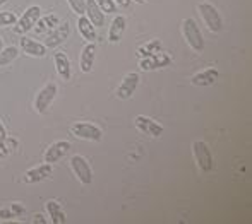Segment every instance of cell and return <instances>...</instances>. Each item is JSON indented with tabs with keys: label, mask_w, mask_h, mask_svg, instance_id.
<instances>
[{
	"label": "cell",
	"mask_w": 252,
	"mask_h": 224,
	"mask_svg": "<svg viewBox=\"0 0 252 224\" xmlns=\"http://www.w3.org/2000/svg\"><path fill=\"white\" fill-rule=\"evenodd\" d=\"M182 31H184V38H186L187 45L194 50V52H202L204 50V38H202V33L197 26V23L194 19H186L182 23Z\"/></svg>",
	"instance_id": "1"
},
{
	"label": "cell",
	"mask_w": 252,
	"mask_h": 224,
	"mask_svg": "<svg viewBox=\"0 0 252 224\" xmlns=\"http://www.w3.org/2000/svg\"><path fill=\"white\" fill-rule=\"evenodd\" d=\"M197 10H199L202 21H204V24L208 26V29L211 31V33H220V31L223 29V19H221V16H220L218 9H216L213 3L202 2L199 3Z\"/></svg>",
	"instance_id": "2"
},
{
	"label": "cell",
	"mask_w": 252,
	"mask_h": 224,
	"mask_svg": "<svg viewBox=\"0 0 252 224\" xmlns=\"http://www.w3.org/2000/svg\"><path fill=\"white\" fill-rule=\"evenodd\" d=\"M192 152H194V159H196L197 166H199L201 171L204 173H211L215 169V159H213L211 149L208 147V144L202 140H196L192 144Z\"/></svg>",
	"instance_id": "3"
},
{
	"label": "cell",
	"mask_w": 252,
	"mask_h": 224,
	"mask_svg": "<svg viewBox=\"0 0 252 224\" xmlns=\"http://www.w3.org/2000/svg\"><path fill=\"white\" fill-rule=\"evenodd\" d=\"M70 132H72L74 137L90 142H100L103 139V130L90 122H77L76 125L70 127Z\"/></svg>",
	"instance_id": "4"
},
{
	"label": "cell",
	"mask_w": 252,
	"mask_h": 224,
	"mask_svg": "<svg viewBox=\"0 0 252 224\" xmlns=\"http://www.w3.org/2000/svg\"><path fill=\"white\" fill-rule=\"evenodd\" d=\"M41 16V9L38 5H31L28 7L26 10L23 12V16L19 17V19L16 21V24H14V29H16V33L19 34H26L30 33V31H33L34 24H36V21L40 19Z\"/></svg>",
	"instance_id": "5"
},
{
	"label": "cell",
	"mask_w": 252,
	"mask_h": 224,
	"mask_svg": "<svg viewBox=\"0 0 252 224\" xmlns=\"http://www.w3.org/2000/svg\"><path fill=\"white\" fill-rule=\"evenodd\" d=\"M59 92V86L55 83H48L38 91L36 98H34V110L38 113H45L55 101V96Z\"/></svg>",
	"instance_id": "6"
},
{
	"label": "cell",
	"mask_w": 252,
	"mask_h": 224,
	"mask_svg": "<svg viewBox=\"0 0 252 224\" xmlns=\"http://www.w3.org/2000/svg\"><path fill=\"white\" fill-rule=\"evenodd\" d=\"M70 168H72V173L76 175V178L81 181L83 185H91L93 181V171H91V166L88 163L86 158L76 154L70 158Z\"/></svg>",
	"instance_id": "7"
},
{
	"label": "cell",
	"mask_w": 252,
	"mask_h": 224,
	"mask_svg": "<svg viewBox=\"0 0 252 224\" xmlns=\"http://www.w3.org/2000/svg\"><path fill=\"white\" fill-rule=\"evenodd\" d=\"M139 74L137 72H129L126 77L122 79V83H120L119 89H117V98L119 99H130L132 98V94L136 92L137 86H139Z\"/></svg>",
	"instance_id": "8"
},
{
	"label": "cell",
	"mask_w": 252,
	"mask_h": 224,
	"mask_svg": "<svg viewBox=\"0 0 252 224\" xmlns=\"http://www.w3.org/2000/svg\"><path fill=\"white\" fill-rule=\"evenodd\" d=\"M53 173V168L50 163H43V165L36 166V168H31L28 169L26 173L23 175V181L28 185H33V183H40V181L50 178Z\"/></svg>",
	"instance_id": "9"
},
{
	"label": "cell",
	"mask_w": 252,
	"mask_h": 224,
	"mask_svg": "<svg viewBox=\"0 0 252 224\" xmlns=\"http://www.w3.org/2000/svg\"><path fill=\"white\" fill-rule=\"evenodd\" d=\"M172 63V56L166 55V53H155L151 56H146V58H141L139 62V69L144 70V72H150V70H156L161 69V67H166Z\"/></svg>",
	"instance_id": "10"
},
{
	"label": "cell",
	"mask_w": 252,
	"mask_h": 224,
	"mask_svg": "<svg viewBox=\"0 0 252 224\" xmlns=\"http://www.w3.org/2000/svg\"><path fill=\"white\" fill-rule=\"evenodd\" d=\"M70 34V24L69 23H63V24H59L55 29H52L47 36V41H45V46L47 48H57L59 45H62L63 41L69 38Z\"/></svg>",
	"instance_id": "11"
},
{
	"label": "cell",
	"mask_w": 252,
	"mask_h": 224,
	"mask_svg": "<svg viewBox=\"0 0 252 224\" xmlns=\"http://www.w3.org/2000/svg\"><path fill=\"white\" fill-rule=\"evenodd\" d=\"M69 151H70V142L57 140V142H53L47 151H45L43 159H45V163H50V165H53V163L60 161V159H62Z\"/></svg>",
	"instance_id": "12"
},
{
	"label": "cell",
	"mask_w": 252,
	"mask_h": 224,
	"mask_svg": "<svg viewBox=\"0 0 252 224\" xmlns=\"http://www.w3.org/2000/svg\"><path fill=\"white\" fill-rule=\"evenodd\" d=\"M136 127L139 132L143 134H148L151 135V137H159V135L163 134V125L161 123H158L156 120L150 118V116H144V115H139L136 116Z\"/></svg>",
	"instance_id": "13"
},
{
	"label": "cell",
	"mask_w": 252,
	"mask_h": 224,
	"mask_svg": "<svg viewBox=\"0 0 252 224\" xmlns=\"http://www.w3.org/2000/svg\"><path fill=\"white\" fill-rule=\"evenodd\" d=\"M19 45H21V48H23V52L26 53V55L34 56V58H43V56L47 55V50H48L43 43L33 40V38L24 36V34L21 36Z\"/></svg>",
	"instance_id": "14"
},
{
	"label": "cell",
	"mask_w": 252,
	"mask_h": 224,
	"mask_svg": "<svg viewBox=\"0 0 252 224\" xmlns=\"http://www.w3.org/2000/svg\"><path fill=\"white\" fill-rule=\"evenodd\" d=\"M218 76H220L218 70H216L215 67H211V69H204V70H201V72H197L196 76L190 79V83L196 87H208V86H213V84L218 81Z\"/></svg>",
	"instance_id": "15"
},
{
	"label": "cell",
	"mask_w": 252,
	"mask_h": 224,
	"mask_svg": "<svg viewBox=\"0 0 252 224\" xmlns=\"http://www.w3.org/2000/svg\"><path fill=\"white\" fill-rule=\"evenodd\" d=\"M53 62H55V69H57V74L60 76V79L70 81V77H72V67H70L69 56L63 52H57L55 55H53Z\"/></svg>",
	"instance_id": "16"
},
{
	"label": "cell",
	"mask_w": 252,
	"mask_h": 224,
	"mask_svg": "<svg viewBox=\"0 0 252 224\" xmlns=\"http://www.w3.org/2000/svg\"><path fill=\"white\" fill-rule=\"evenodd\" d=\"M94 58H96V46H94V43H88L83 48V52H81L79 58V67L84 74H90L93 70Z\"/></svg>",
	"instance_id": "17"
},
{
	"label": "cell",
	"mask_w": 252,
	"mask_h": 224,
	"mask_svg": "<svg viewBox=\"0 0 252 224\" xmlns=\"http://www.w3.org/2000/svg\"><path fill=\"white\" fill-rule=\"evenodd\" d=\"M126 26H127V19L124 16H115L110 24L108 29V41L110 43H119L122 40L124 33H126Z\"/></svg>",
	"instance_id": "18"
},
{
	"label": "cell",
	"mask_w": 252,
	"mask_h": 224,
	"mask_svg": "<svg viewBox=\"0 0 252 224\" xmlns=\"http://www.w3.org/2000/svg\"><path fill=\"white\" fill-rule=\"evenodd\" d=\"M84 16L91 21L94 28H101L105 24V12L98 7V3L94 0H86V10H84Z\"/></svg>",
	"instance_id": "19"
},
{
	"label": "cell",
	"mask_w": 252,
	"mask_h": 224,
	"mask_svg": "<svg viewBox=\"0 0 252 224\" xmlns=\"http://www.w3.org/2000/svg\"><path fill=\"white\" fill-rule=\"evenodd\" d=\"M77 31H79V34L88 43H93V41L96 40V28L91 24V21L88 19L84 14L77 17Z\"/></svg>",
	"instance_id": "20"
},
{
	"label": "cell",
	"mask_w": 252,
	"mask_h": 224,
	"mask_svg": "<svg viewBox=\"0 0 252 224\" xmlns=\"http://www.w3.org/2000/svg\"><path fill=\"white\" fill-rule=\"evenodd\" d=\"M59 16H55V14H50V16H45L36 21V24H34L33 29L36 31V34H43V33H50L52 29H55L57 26H59Z\"/></svg>",
	"instance_id": "21"
},
{
	"label": "cell",
	"mask_w": 252,
	"mask_h": 224,
	"mask_svg": "<svg viewBox=\"0 0 252 224\" xmlns=\"http://www.w3.org/2000/svg\"><path fill=\"white\" fill-rule=\"evenodd\" d=\"M45 209H47L52 224H63L67 221L65 212H63V209L60 207V204L57 200H48L47 204H45Z\"/></svg>",
	"instance_id": "22"
},
{
	"label": "cell",
	"mask_w": 252,
	"mask_h": 224,
	"mask_svg": "<svg viewBox=\"0 0 252 224\" xmlns=\"http://www.w3.org/2000/svg\"><path fill=\"white\" fill-rule=\"evenodd\" d=\"M161 46L163 45L159 40H151V41H148L146 45L137 48V55H139V58H146V56H151V55H155V53L161 52Z\"/></svg>",
	"instance_id": "23"
},
{
	"label": "cell",
	"mask_w": 252,
	"mask_h": 224,
	"mask_svg": "<svg viewBox=\"0 0 252 224\" xmlns=\"http://www.w3.org/2000/svg\"><path fill=\"white\" fill-rule=\"evenodd\" d=\"M19 55V50L16 46H7V48L0 50V67H5L9 63H12Z\"/></svg>",
	"instance_id": "24"
},
{
	"label": "cell",
	"mask_w": 252,
	"mask_h": 224,
	"mask_svg": "<svg viewBox=\"0 0 252 224\" xmlns=\"http://www.w3.org/2000/svg\"><path fill=\"white\" fill-rule=\"evenodd\" d=\"M17 145V140L14 139H5V140L0 142V158H5L12 152V149H16Z\"/></svg>",
	"instance_id": "25"
},
{
	"label": "cell",
	"mask_w": 252,
	"mask_h": 224,
	"mask_svg": "<svg viewBox=\"0 0 252 224\" xmlns=\"http://www.w3.org/2000/svg\"><path fill=\"white\" fill-rule=\"evenodd\" d=\"M67 3H69L70 10L76 12L77 16H83L86 10V0H67Z\"/></svg>",
	"instance_id": "26"
},
{
	"label": "cell",
	"mask_w": 252,
	"mask_h": 224,
	"mask_svg": "<svg viewBox=\"0 0 252 224\" xmlns=\"http://www.w3.org/2000/svg\"><path fill=\"white\" fill-rule=\"evenodd\" d=\"M17 21V16L14 12H0V28L14 26Z\"/></svg>",
	"instance_id": "27"
},
{
	"label": "cell",
	"mask_w": 252,
	"mask_h": 224,
	"mask_svg": "<svg viewBox=\"0 0 252 224\" xmlns=\"http://www.w3.org/2000/svg\"><path fill=\"white\" fill-rule=\"evenodd\" d=\"M94 2L98 3V7H100L105 14L117 12V5H115V2H113V0H94Z\"/></svg>",
	"instance_id": "28"
},
{
	"label": "cell",
	"mask_w": 252,
	"mask_h": 224,
	"mask_svg": "<svg viewBox=\"0 0 252 224\" xmlns=\"http://www.w3.org/2000/svg\"><path fill=\"white\" fill-rule=\"evenodd\" d=\"M14 218H17L16 214H14V211L12 209H0V219L2 221H7V219H14Z\"/></svg>",
	"instance_id": "29"
},
{
	"label": "cell",
	"mask_w": 252,
	"mask_h": 224,
	"mask_svg": "<svg viewBox=\"0 0 252 224\" xmlns=\"http://www.w3.org/2000/svg\"><path fill=\"white\" fill-rule=\"evenodd\" d=\"M10 209H12V211H14V214H16L17 218H21V216H24V214H26V209H24L21 204H12V205H10Z\"/></svg>",
	"instance_id": "30"
},
{
	"label": "cell",
	"mask_w": 252,
	"mask_h": 224,
	"mask_svg": "<svg viewBox=\"0 0 252 224\" xmlns=\"http://www.w3.org/2000/svg\"><path fill=\"white\" fill-rule=\"evenodd\" d=\"M113 2H115L117 7H124V9H127V7H130L132 0H113Z\"/></svg>",
	"instance_id": "31"
},
{
	"label": "cell",
	"mask_w": 252,
	"mask_h": 224,
	"mask_svg": "<svg viewBox=\"0 0 252 224\" xmlns=\"http://www.w3.org/2000/svg\"><path fill=\"white\" fill-rule=\"evenodd\" d=\"M7 139V132H5V127H3V123L0 122V142L5 140Z\"/></svg>",
	"instance_id": "32"
},
{
	"label": "cell",
	"mask_w": 252,
	"mask_h": 224,
	"mask_svg": "<svg viewBox=\"0 0 252 224\" xmlns=\"http://www.w3.org/2000/svg\"><path fill=\"white\" fill-rule=\"evenodd\" d=\"M33 223L34 224H45V223H47V221H45V219H43V216H41V214H36V216H34V219H33Z\"/></svg>",
	"instance_id": "33"
},
{
	"label": "cell",
	"mask_w": 252,
	"mask_h": 224,
	"mask_svg": "<svg viewBox=\"0 0 252 224\" xmlns=\"http://www.w3.org/2000/svg\"><path fill=\"white\" fill-rule=\"evenodd\" d=\"M136 3H146V0H134Z\"/></svg>",
	"instance_id": "34"
},
{
	"label": "cell",
	"mask_w": 252,
	"mask_h": 224,
	"mask_svg": "<svg viewBox=\"0 0 252 224\" xmlns=\"http://www.w3.org/2000/svg\"><path fill=\"white\" fill-rule=\"evenodd\" d=\"M7 2V0H0V7H2L3 5V3H5Z\"/></svg>",
	"instance_id": "35"
},
{
	"label": "cell",
	"mask_w": 252,
	"mask_h": 224,
	"mask_svg": "<svg viewBox=\"0 0 252 224\" xmlns=\"http://www.w3.org/2000/svg\"><path fill=\"white\" fill-rule=\"evenodd\" d=\"M3 48V43H2V38H0V50Z\"/></svg>",
	"instance_id": "36"
}]
</instances>
